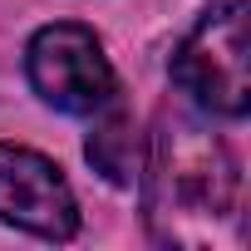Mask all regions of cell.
Masks as SVG:
<instances>
[{"mask_svg": "<svg viewBox=\"0 0 251 251\" xmlns=\"http://www.w3.org/2000/svg\"><path fill=\"white\" fill-rule=\"evenodd\" d=\"M94 118H99V123H94V133H89V143H84L89 163H94L113 187H133L138 173H143V143H138V128H133V113L118 108V99H113V103L99 108Z\"/></svg>", "mask_w": 251, "mask_h": 251, "instance_id": "obj_5", "label": "cell"}, {"mask_svg": "<svg viewBox=\"0 0 251 251\" xmlns=\"http://www.w3.org/2000/svg\"><path fill=\"white\" fill-rule=\"evenodd\" d=\"M251 0H212L173 50V84L212 118H246L251 108Z\"/></svg>", "mask_w": 251, "mask_h": 251, "instance_id": "obj_2", "label": "cell"}, {"mask_svg": "<svg viewBox=\"0 0 251 251\" xmlns=\"http://www.w3.org/2000/svg\"><path fill=\"white\" fill-rule=\"evenodd\" d=\"M0 222L40 241H69L79 231V202L54 158L0 143Z\"/></svg>", "mask_w": 251, "mask_h": 251, "instance_id": "obj_4", "label": "cell"}, {"mask_svg": "<svg viewBox=\"0 0 251 251\" xmlns=\"http://www.w3.org/2000/svg\"><path fill=\"white\" fill-rule=\"evenodd\" d=\"M25 79L40 94V103H50L54 113H74V118H89L118 99V79L103 54V40L79 20H54L30 35Z\"/></svg>", "mask_w": 251, "mask_h": 251, "instance_id": "obj_3", "label": "cell"}, {"mask_svg": "<svg viewBox=\"0 0 251 251\" xmlns=\"http://www.w3.org/2000/svg\"><path fill=\"white\" fill-rule=\"evenodd\" d=\"M143 212L168 246H217L236 222V158L202 118L168 108L143 153Z\"/></svg>", "mask_w": 251, "mask_h": 251, "instance_id": "obj_1", "label": "cell"}]
</instances>
